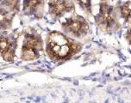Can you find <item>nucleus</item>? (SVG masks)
<instances>
[{"label":"nucleus","instance_id":"9","mask_svg":"<svg viewBox=\"0 0 131 103\" xmlns=\"http://www.w3.org/2000/svg\"><path fill=\"white\" fill-rule=\"evenodd\" d=\"M12 16L5 10H0V27L8 26L11 22Z\"/></svg>","mask_w":131,"mask_h":103},{"label":"nucleus","instance_id":"2","mask_svg":"<svg viewBox=\"0 0 131 103\" xmlns=\"http://www.w3.org/2000/svg\"><path fill=\"white\" fill-rule=\"evenodd\" d=\"M42 50V42L37 34H27L22 49V58L24 60H33L38 58Z\"/></svg>","mask_w":131,"mask_h":103},{"label":"nucleus","instance_id":"6","mask_svg":"<svg viewBox=\"0 0 131 103\" xmlns=\"http://www.w3.org/2000/svg\"><path fill=\"white\" fill-rule=\"evenodd\" d=\"M15 53L14 42L7 37L0 36V54L6 61H12Z\"/></svg>","mask_w":131,"mask_h":103},{"label":"nucleus","instance_id":"7","mask_svg":"<svg viewBox=\"0 0 131 103\" xmlns=\"http://www.w3.org/2000/svg\"><path fill=\"white\" fill-rule=\"evenodd\" d=\"M43 5L42 0H25L24 10L29 13H35Z\"/></svg>","mask_w":131,"mask_h":103},{"label":"nucleus","instance_id":"8","mask_svg":"<svg viewBox=\"0 0 131 103\" xmlns=\"http://www.w3.org/2000/svg\"><path fill=\"white\" fill-rule=\"evenodd\" d=\"M121 16L126 22H131V8H130V3L126 2L121 6L120 8Z\"/></svg>","mask_w":131,"mask_h":103},{"label":"nucleus","instance_id":"12","mask_svg":"<svg viewBox=\"0 0 131 103\" xmlns=\"http://www.w3.org/2000/svg\"><path fill=\"white\" fill-rule=\"evenodd\" d=\"M127 39H128V42L131 44V29L129 31H128V33H127Z\"/></svg>","mask_w":131,"mask_h":103},{"label":"nucleus","instance_id":"1","mask_svg":"<svg viewBox=\"0 0 131 103\" xmlns=\"http://www.w3.org/2000/svg\"><path fill=\"white\" fill-rule=\"evenodd\" d=\"M81 50V46L60 33L54 32L49 34L48 40V53L56 59L65 58Z\"/></svg>","mask_w":131,"mask_h":103},{"label":"nucleus","instance_id":"4","mask_svg":"<svg viewBox=\"0 0 131 103\" xmlns=\"http://www.w3.org/2000/svg\"><path fill=\"white\" fill-rule=\"evenodd\" d=\"M96 22L100 27L109 29L113 28L116 22V16L113 13V7L106 3L100 4L99 14L96 16Z\"/></svg>","mask_w":131,"mask_h":103},{"label":"nucleus","instance_id":"11","mask_svg":"<svg viewBox=\"0 0 131 103\" xmlns=\"http://www.w3.org/2000/svg\"><path fill=\"white\" fill-rule=\"evenodd\" d=\"M3 1L6 4L10 5L11 7H17V4H18V0H3Z\"/></svg>","mask_w":131,"mask_h":103},{"label":"nucleus","instance_id":"5","mask_svg":"<svg viewBox=\"0 0 131 103\" xmlns=\"http://www.w3.org/2000/svg\"><path fill=\"white\" fill-rule=\"evenodd\" d=\"M48 5L49 12L56 16H60L74 9L73 4L70 0H50Z\"/></svg>","mask_w":131,"mask_h":103},{"label":"nucleus","instance_id":"3","mask_svg":"<svg viewBox=\"0 0 131 103\" xmlns=\"http://www.w3.org/2000/svg\"><path fill=\"white\" fill-rule=\"evenodd\" d=\"M62 27L67 33L77 37L85 36L89 29L87 22L80 16H75L67 20V22L62 23Z\"/></svg>","mask_w":131,"mask_h":103},{"label":"nucleus","instance_id":"10","mask_svg":"<svg viewBox=\"0 0 131 103\" xmlns=\"http://www.w3.org/2000/svg\"><path fill=\"white\" fill-rule=\"evenodd\" d=\"M82 8L91 12V0H77Z\"/></svg>","mask_w":131,"mask_h":103}]
</instances>
